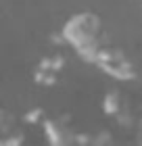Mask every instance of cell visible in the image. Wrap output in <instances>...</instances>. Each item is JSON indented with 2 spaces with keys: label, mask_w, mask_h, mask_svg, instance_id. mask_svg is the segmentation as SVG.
<instances>
[{
  "label": "cell",
  "mask_w": 142,
  "mask_h": 146,
  "mask_svg": "<svg viewBox=\"0 0 142 146\" xmlns=\"http://www.w3.org/2000/svg\"><path fill=\"white\" fill-rule=\"evenodd\" d=\"M61 36L88 63H92L94 54L105 44L103 42V21L92 11H82V13L71 15L65 21L63 29H61Z\"/></svg>",
  "instance_id": "6da1fadb"
},
{
  "label": "cell",
  "mask_w": 142,
  "mask_h": 146,
  "mask_svg": "<svg viewBox=\"0 0 142 146\" xmlns=\"http://www.w3.org/2000/svg\"><path fill=\"white\" fill-rule=\"evenodd\" d=\"M92 63L96 65L100 71H105L107 75H111L121 82H132L136 77V67L130 61V56L125 54L121 48L111 44H103L98 48V52L94 54Z\"/></svg>",
  "instance_id": "7a4b0ae2"
},
{
  "label": "cell",
  "mask_w": 142,
  "mask_h": 146,
  "mask_svg": "<svg viewBox=\"0 0 142 146\" xmlns=\"http://www.w3.org/2000/svg\"><path fill=\"white\" fill-rule=\"evenodd\" d=\"M25 142V129L21 121L9 109L0 107V146H17Z\"/></svg>",
  "instance_id": "3957f363"
},
{
  "label": "cell",
  "mask_w": 142,
  "mask_h": 146,
  "mask_svg": "<svg viewBox=\"0 0 142 146\" xmlns=\"http://www.w3.org/2000/svg\"><path fill=\"white\" fill-rule=\"evenodd\" d=\"M46 134H48L50 142H55V144H69V142L75 140L73 129L63 123V119H50V121H46Z\"/></svg>",
  "instance_id": "277c9868"
},
{
  "label": "cell",
  "mask_w": 142,
  "mask_h": 146,
  "mask_svg": "<svg viewBox=\"0 0 142 146\" xmlns=\"http://www.w3.org/2000/svg\"><path fill=\"white\" fill-rule=\"evenodd\" d=\"M121 104H123V96H121L119 90H111L109 94H105V100H103L105 113H109V115H117V113L121 111Z\"/></svg>",
  "instance_id": "5b68a950"
},
{
  "label": "cell",
  "mask_w": 142,
  "mask_h": 146,
  "mask_svg": "<svg viewBox=\"0 0 142 146\" xmlns=\"http://www.w3.org/2000/svg\"><path fill=\"white\" fill-rule=\"evenodd\" d=\"M136 140L142 144V115L138 117V127H136Z\"/></svg>",
  "instance_id": "8992f818"
}]
</instances>
